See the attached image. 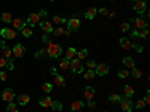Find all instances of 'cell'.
<instances>
[{
    "mask_svg": "<svg viewBox=\"0 0 150 112\" xmlns=\"http://www.w3.org/2000/svg\"><path fill=\"white\" fill-rule=\"evenodd\" d=\"M6 112H18V108H17V105H14V103H9L8 105V108H6Z\"/></svg>",
    "mask_w": 150,
    "mask_h": 112,
    "instance_id": "d6a6232c",
    "label": "cell"
},
{
    "mask_svg": "<svg viewBox=\"0 0 150 112\" xmlns=\"http://www.w3.org/2000/svg\"><path fill=\"white\" fill-rule=\"evenodd\" d=\"M6 66H8V69H9V70L14 69V63H12V60H9V58H8V61H6Z\"/></svg>",
    "mask_w": 150,
    "mask_h": 112,
    "instance_id": "bcb514c9",
    "label": "cell"
},
{
    "mask_svg": "<svg viewBox=\"0 0 150 112\" xmlns=\"http://www.w3.org/2000/svg\"><path fill=\"white\" fill-rule=\"evenodd\" d=\"M132 48L135 49L137 52H143V46L141 45H132Z\"/></svg>",
    "mask_w": 150,
    "mask_h": 112,
    "instance_id": "f6af8a7d",
    "label": "cell"
},
{
    "mask_svg": "<svg viewBox=\"0 0 150 112\" xmlns=\"http://www.w3.org/2000/svg\"><path fill=\"white\" fill-rule=\"evenodd\" d=\"M144 106H146V103H144V100H141V99L135 103V108H137V109H143Z\"/></svg>",
    "mask_w": 150,
    "mask_h": 112,
    "instance_id": "ab89813d",
    "label": "cell"
},
{
    "mask_svg": "<svg viewBox=\"0 0 150 112\" xmlns=\"http://www.w3.org/2000/svg\"><path fill=\"white\" fill-rule=\"evenodd\" d=\"M69 67H71V70L75 72V73H81V72L84 70V67H83V64H81V60H78V58H72L71 63H69Z\"/></svg>",
    "mask_w": 150,
    "mask_h": 112,
    "instance_id": "7a4b0ae2",
    "label": "cell"
},
{
    "mask_svg": "<svg viewBox=\"0 0 150 112\" xmlns=\"http://www.w3.org/2000/svg\"><path fill=\"white\" fill-rule=\"evenodd\" d=\"M120 108H122L125 112H131L132 108H134V103L131 102L129 97H125V99H120Z\"/></svg>",
    "mask_w": 150,
    "mask_h": 112,
    "instance_id": "3957f363",
    "label": "cell"
},
{
    "mask_svg": "<svg viewBox=\"0 0 150 112\" xmlns=\"http://www.w3.org/2000/svg\"><path fill=\"white\" fill-rule=\"evenodd\" d=\"M93 76H95V70H90L89 69V70L84 72V78L86 79H93Z\"/></svg>",
    "mask_w": 150,
    "mask_h": 112,
    "instance_id": "1f68e13d",
    "label": "cell"
},
{
    "mask_svg": "<svg viewBox=\"0 0 150 112\" xmlns=\"http://www.w3.org/2000/svg\"><path fill=\"white\" fill-rule=\"evenodd\" d=\"M96 14H98V9H95V8H90V9H87L86 10V18L87 20H93L95 17H96Z\"/></svg>",
    "mask_w": 150,
    "mask_h": 112,
    "instance_id": "e0dca14e",
    "label": "cell"
},
{
    "mask_svg": "<svg viewBox=\"0 0 150 112\" xmlns=\"http://www.w3.org/2000/svg\"><path fill=\"white\" fill-rule=\"evenodd\" d=\"M125 96L126 97H132L134 96V88L131 85H125Z\"/></svg>",
    "mask_w": 150,
    "mask_h": 112,
    "instance_id": "83f0119b",
    "label": "cell"
},
{
    "mask_svg": "<svg viewBox=\"0 0 150 112\" xmlns=\"http://www.w3.org/2000/svg\"><path fill=\"white\" fill-rule=\"evenodd\" d=\"M84 106V103L83 102H80V100H75L72 105H71V109H72V112H75V111H81V108Z\"/></svg>",
    "mask_w": 150,
    "mask_h": 112,
    "instance_id": "ffe728a7",
    "label": "cell"
},
{
    "mask_svg": "<svg viewBox=\"0 0 150 112\" xmlns=\"http://www.w3.org/2000/svg\"><path fill=\"white\" fill-rule=\"evenodd\" d=\"M0 34H2V37H5V39H14L17 36L15 30H12V29H2L0 30Z\"/></svg>",
    "mask_w": 150,
    "mask_h": 112,
    "instance_id": "ba28073f",
    "label": "cell"
},
{
    "mask_svg": "<svg viewBox=\"0 0 150 112\" xmlns=\"http://www.w3.org/2000/svg\"><path fill=\"white\" fill-rule=\"evenodd\" d=\"M2 99L5 102H8V103H11L12 100L15 99V93H14V90H11V88H6L5 91H3V94H2Z\"/></svg>",
    "mask_w": 150,
    "mask_h": 112,
    "instance_id": "8992f818",
    "label": "cell"
},
{
    "mask_svg": "<svg viewBox=\"0 0 150 112\" xmlns=\"http://www.w3.org/2000/svg\"><path fill=\"white\" fill-rule=\"evenodd\" d=\"M123 64H125L126 69H134L135 67V61H134L132 57H125L123 58Z\"/></svg>",
    "mask_w": 150,
    "mask_h": 112,
    "instance_id": "9a60e30c",
    "label": "cell"
},
{
    "mask_svg": "<svg viewBox=\"0 0 150 112\" xmlns=\"http://www.w3.org/2000/svg\"><path fill=\"white\" fill-rule=\"evenodd\" d=\"M120 45H122V48H125V49L132 48V43H131V41L128 39V37H122V39H120Z\"/></svg>",
    "mask_w": 150,
    "mask_h": 112,
    "instance_id": "d6986e66",
    "label": "cell"
},
{
    "mask_svg": "<svg viewBox=\"0 0 150 112\" xmlns=\"http://www.w3.org/2000/svg\"><path fill=\"white\" fill-rule=\"evenodd\" d=\"M53 21H54V22L57 24V26H60V24H63V22H65L66 20H65L63 17H59V15H54V17H53Z\"/></svg>",
    "mask_w": 150,
    "mask_h": 112,
    "instance_id": "f546056e",
    "label": "cell"
},
{
    "mask_svg": "<svg viewBox=\"0 0 150 112\" xmlns=\"http://www.w3.org/2000/svg\"><path fill=\"white\" fill-rule=\"evenodd\" d=\"M51 109H53V111H62V109H63V105H62L59 100H53V103H51Z\"/></svg>",
    "mask_w": 150,
    "mask_h": 112,
    "instance_id": "d4e9b609",
    "label": "cell"
},
{
    "mask_svg": "<svg viewBox=\"0 0 150 112\" xmlns=\"http://www.w3.org/2000/svg\"><path fill=\"white\" fill-rule=\"evenodd\" d=\"M23 54H24V46L21 43H17L14 46V49H12V55H14L15 58H21Z\"/></svg>",
    "mask_w": 150,
    "mask_h": 112,
    "instance_id": "9c48e42d",
    "label": "cell"
},
{
    "mask_svg": "<svg viewBox=\"0 0 150 112\" xmlns=\"http://www.w3.org/2000/svg\"><path fill=\"white\" fill-rule=\"evenodd\" d=\"M108 99H110V102H120V99H122V97H120L119 94H111Z\"/></svg>",
    "mask_w": 150,
    "mask_h": 112,
    "instance_id": "74e56055",
    "label": "cell"
},
{
    "mask_svg": "<svg viewBox=\"0 0 150 112\" xmlns=\"http://www.w3.org/2000/svg\"><path fill=\"white\" fill-rule=\"evenodd\" d=\"M120 30L122 32H128L129 30V22H123L122 26H120Z\"/></svg>",
    "mask_w": 150,
    "mask_h": 112,
    "instance_id": "60d3db41",
    "label": "cell"
},
{
    "mask_svg": "<svg viewBox=\"0 0 150 112\" xmlns=\"http://www.w3.org/2000/svg\"><path fill=\"white\" fill-rule=\"evenodd\" d=\"M93 96H95V88L93 87H86V90H84V97L87 99V100H92L93 99Z\"/></svg>",
    "mask_w": 150,
    "mask_h": 112,
    "instance_id": "4fadbf2b",
    "label": "cell"
},
{
    "mask_svg": "<svg viewBox=\"0 0 150 112\" xmlns=\"http://www.w3.org/2000/svg\"><path fill=\"white\" fill-rule=\"evenodd\" d=\"M21 33H23L24 37H30L32 33H33V27H32V26H24V27L21 29Z\"/></svg>",
    "mask_w": 150,
    "mask_h": 112,
    "instance_id": "ac0fdd59",
    "label": "cell"
},
{
    "mask_svg": "<svg viewBox=\"0 0 150 112\" xmlns=\"http://www.w3.org/2000/svg\"><path fill=\"white\" fill-rule=\"evenodd\" d=\"M41 55H47V49H45V48H42L41 51L36 54V57H38V58H41Z\"/></svg>",
    "mask_w": 150,
    "mask_h": 112,
    "instance_id": "ee69618b",
    "label": "cell"
},
{
    "mask_svg": "<svg viewBox=\"0 0 150 112\" xmlns=\"http://www.w3.org/2000/svg\"><path fill=\"white\" fill-rule=\"evenodd\" d=\"M50 2H54V0H50Z\"/></svg>",
    "mask_w": 150,
    "mask_h": 112,
    "instance_id": "9f6ffc18",
    "label": "cell"
},
{
    "mask_svg": "<svg viewBox=\"0 0 150 112\" xmlns=\"http://www.w3.org/2000/svg\"><path fill=\"white\" fill-rule=\"evenodd\" d=\"M86 66H87V69H90V70H93V69L96 67V63H95L93 60H89V61H87V64H86Z\"/></svg>",
    "mask_w": 150,
    "mask_h": 112,
    "instance_id": "f35d334b",
    "label": "cell"
},
{
    "mask_svg": "<svg viewBox=\"0 0 150 112\" xmlns=\"http://www.w3.org/2000/svg\"><path fill=\"white\" fill-rule=\"evenodd\" d=\"M2 54H3L5 58H9V57L12 55V49L8 48V46H2Z\"/></svg>",
    "mask_w": 150,
    "mask_h": 112,
    "instance_id": "484cf974",
    "label": "cell"
},
{
    "mask_svg": "<svg viewBox=\"0 0 150 112\" xmlns=\"http://www.w3.org/2000/svg\"><path fill=\"white\" fill-rule=\"evenodd\" d=\"M0 46H5V42H3L2 39H0Z\"/></svg>",
    "mask_w": 150,
    "mask_h": 112,
    "instance_id": "11a10c76",
    "label": "cell"
},
{
    "mask_svg": "<svg viewBox=\"0 0 150 112\" xmlns=\"http://www.w3.org/2000/svg\"><path fill=\"white\" fill-rule=\"evenodd\" d=\"M87 106H89L90 109H95V108H96V103H95L93 100H89V103H87Z\"/></svg>",
    "mask_w": 150,
    "mask_h": 112,
    "instance_id": "c3c4849f",
    "label": "cell"
},
{
    "mask_svg": "<svg viewBox=\"0 0 150 112\" xmlns=\"http://www.w3.org/2000/svg\"><path fill=\"white\" fill-rule=\"evenodd\" d=\"M54 84L57 87H63L65 85V78L60 76V75H56V76H54Z\"/></svg>",
    "mask_w": 150,
    "mask_h": 112,
    "instance_id": "44dd1931",
    "label": "cell"
},
{
    "mask_svg": "<svg viewBox=\"0 0 150 112\" xmlns=\"http://www.w3.org/2000/svg\"><path fill=\"white\" fill-rule=\"evenodd\" d=\"M41 29L45 33H51L53 32V24L50 22V21H41Z\"/></svg>",
    "mask_w": 150,
    "mask_h": 112,
    "instance_id": "5bb4252c",
    "label": "cell"
},
{
    "mask_svg": "<svg viewBox=\"0 0 150 112\" xmlns=\"http://www.w3.org/2000/svg\"><path fill=\"white\" fill-rule=\"evenodd\" d=\"M53 34H54V36H60V34H65V29H62V27H57L56 30H53Z\"/></svg>",
    "mask_w": 150,
    "mask_h": 112,
    "instance_id": "d590c367",
    "label": "cell"
},
{
    "mask_svg": "<svg viewBox=\"0 0 150 112\" xmlns=\"http://www.w3.org/2000/svg\"><path fill=\"white\" fill-rule=\"evenodd\" d=\"M38 22H41L39 14H30L29 18H27V24H29V26H32V27H35V24H38Z\"/></svg>",
    "mask_w": 150,
    "mask_h": 112,
    "instance_id": "30bf717a",
    "label": "cell"
},
{
    "mask_svg": "<svg viewBox=\"0 0 150 112\" xmlns=\"http://www.w3.org/2000/svg\"><path fill=\"white\" fill-rule=\"evenodd\" d=\"M60 54H62V46L54 43V42H48L47 55H50L51 58H57V57H60Z\"/></svg>",
    "mask_w": 150,
    "mask_h": 112,
    "instance_id": "6da1fadb",
    "label": "cell"
},
{
    "mask_svg": "<svg viewBox=\"0 0 150 112\" xmlns=\"http://www.w3.org/2000/svg\"><path fill=\"white\" fill-rule=\"evenodd\" d=\"M144 103L147 105V103H150V99H149V91H147V96L144 97Z\"/></svg>",
    "mask_w": 150,
    "mask_h": 112,
    "instance_id": "f5cc1de1",
    "label": "cell"
},
{
    "mask_svg": "<svg viewBox=\"0 0 150 112\" xmlns=\"http://www.w3.org/2000/svg\"><path fill=\"white\" fill-rule=\"evenodd\" d=\"M0 79H2V81H6V79H8L6 72H0Z\"/></svg>",
    "mask_w": 150,
    "mask_h": 112,
    "instance_id": "7dc6e473",
    "label": "cell"
},
{
    "mask_svg": "<svg viewBox=\"0 0 150 112\" xmlns=\"http://www.w3.org/2000/svg\"><path fill=\"white\" fill-rule=\"evenodd\" d=\"M108 66L105 64V63H99V64H96V67H95V73L96 75H99V76H105V75L108 73Z\"/></svg>",
    "mask_w": 150,
    "mask_h": 112,
    "instance_id": "277c9868",
    "label": "cell"
},
{
    "mask_svg": "<svg viewBox=\"0 0 150 112\" xmlns=\"http://www.w3.org/2000/svg\"><path fill=\"white\" fill-rule=\"evenodd\" d=\"M50 72H51V73L54 75V76L57 75V69H56V67H51V69H50Z\"/></svg>",
    "mask_w": 150,
    "mask_h": 112,
    "instance_id": "db71d44e",
    "label": "cell"
},
{
    "mask_svg": "<svg viewBox=\"0 0 150 112\" xmlns=\"http://www.w3.org/2000/svg\"><path fill=\"white\" fill-rule=\"evenodd\" d=\"M117 75H119L120 78H128V76H129V70H128V69H120Z\"/></svg>",
    "mask_w": 150,
    "mask_h": 112,
    "instance_id": "4dcf8cb0",
    "label": "cell"
},
{
    "mask_svg": "<svg viewBox=\"0 0 150 112\" xmlns=\"http://www.w3.org/2000/svg\"><path fill=\"white\" fill-rule=\"evenodd\" d=\"M39 17H41V20H42V18H47V10H45V9H42V10L39 12Z\"/></svg>",
    "mask_w": 150,
    "mask_h": 112,
    "instance_id": "681fc988",
    "label": "cell"
},
{
    "mask_svg": "<svg viewBox=\"0 0 150 112\" xmlns=\"http://www.w3.org/2000/svg\"><path fill=\"white\" fill-rule=\"evenodd\" d=\"M12 24H14V27L15 29H18V30H21L24 26H26V22H24V21H21V20H12Z\"/></svg>",
    "mask_w": 150,
    "mask_h": 112,
    "instance_id": "7402d4cb",
    "label": "cell"
},
{
    "mask_svg": "<svg viewBox=\"0 0 150 112\" xmlns=\"http://www.w3.org/2000/svg\"><path fill=\"white\" fill-rule=\"evenodd\" d=\"M42 90H44L45 93H50V91L53 90V85H51V84H48V82H45V84L42 85Z\"/></svg>",
    "mask_w": 150,
    "mask_h": 112,
    "instance_id": "836d02e7",
    "label": "cell"
},
{
    "mask_svg": "<svg viewBox=\"0 0 150 112\" xmlns=\"http://www.w3.org/2000/svg\"><path fill=\"white\" fill-rule=\"evenodd\" d=\"M138 37L147 39V37H149V30H147V29H143V30H141V33H138Z\"/></svg>",
    "mask_w": 150,
    "mask_h": 112,
    "instance_id": "8d00e7d4",
    "label": "cell"
},
{
    "mask_svg": "<svg viewBox=\"0 0 150 112\" xmlns=\"http://www.w3.org/2000/svg\"><path fill=\"white\" fill-rule=\"evenodd\" d=\"M2 21L3 22H12V15L9 14V12H3L2 14Z\"/></svg>",
    "mask_w": 150,
    "mask_h": 112,
    "instance_id": "f1b7e54d",
    "label": "cell"
},
{
    "mask_svg": "<svg viewBox=\"0 0 150 112\" xmlns=\"http://www.w3.org/2000/svg\"><path fill=\"white\" fill-rule=\"evenodd\" d=\"M86 57H87V49H80L75 54V58H78V60H84Z\"/></svg>",
    "mask_w": 150,
    "mask_h": 112,
    "instance_id": "603a6c76",
    "label": "cell"
},
{
    "mask_svg": "<svg viewBox=\"0 0 150 112\" xmlns=\"http://www.w3.org/2000/svg\"><path fill=\"white\" fill-rule=\"evenodd\" d=\"M6 61H8V58H5V57H0V69L6 66Z\"/></svg>",
    "mask_w": 150,
    "mask_h": 112,
    "instance_id": "b9f144b4",
    "label": "cell"
},
{
    "mask_svg": "<svg viewBox=\"0 0 150 112\" xmlns=\"http://www.w3.org/2000/svg\"><path fill=\"white\" fill-rule=\"evenodd\" d=\"M60 69H62V70H69V60L62 58V60H60Z\"/></svg>",
    "mask_w": 150,
    "mask_h": 112,
    "instance_id": "cb8c5ba5",
    "label": "cell"
},
{
    "mask_svg": "<svg viewBox=\"0 0 150 112\" xmlns=\"http://www.w3.org/2000/svg\"><path fill=\"white\" fill-rule=\"evenodd\" d=\"M98 12H99V14H101L102 17H105V15H108V9H107V8H102V9H99Z\"/></svg>",
    "mask_w": 150,
    "mask_h": 112,
    "instance_id": "7bdbcfd3",
    "label": "cell"
},
{
    "mask_svg": "<svg viewBox=\"0 0 150 112\" xmlns=\"http://www.w3.org/2000/svg\"><path fill=\"white\" fill-rule=\"evenodd\" d=\"M80 26H81V21L77 18V17H74V18H71L69 21H68V30H78L80 29Z\"/></svg>",
    "mask_w": 150,
    "mask_h": 112,
    "instance_id": "5b68a950",
    "label": "cell"
},
{
    "mask_svg": "<svg viewBox=\"0 0 150 112\" xmlns=\"http://www.w3.org/2000/svg\"><path fill=\"white\" fill-rule=\"evenodd\" d=\"M131 70H132L134 78H141V75H143V73H141V70H140V69H135V67H134V69H131Z\"/></svg>",
    "mask_w": 150,
    "mask_h": 112,
    "instance_id": "e575fe53",
    "label": "cell"
},
{
    "mask_svg": "<svg viewBox=\"0 0 150 112\" xmlns=\"http://www.w3.org/2000/svg\"><path fill=\"white\" fill-rule=\"evenodd\" d=\"M42 41H44V42H50V36H48L47 33H45V34L42 36Z\"/></svg>",
    "mask_w": 150,
    "mask_h": 112,
    "instance_id": "f907efd6",
    "label": "cell"
},
{
    "mask_svg": "<svg viewBox=\"0 0 150 112\" xmlns=\"http://www.w3.org/2000/svg\"><path fill=\"white\" fill-rule=\"evenodd\" d=\"M138 33H140V32H137V30H134V32L131 33V36H132V37H138Z\"/></svg>",
    "mask_w": 150,
    "mask_h": 112,
    "instance_id": "816d5d0a",
    "label": "cell"
},
{
    "mask_svg": "<svg viewBox=\"0 0 150 112\" xmlns=\"http://www.w3.org/2000/svg\"><path fill=\"white\" fill-rule=\"evenodd\" d=\"M30 102V96L29 94H20L18 96V105L24 106V105H27Z\"/></svg>",
    "mask_w": 150,
    "mask_h": 112,
    "instance_id": "2e32d148",
    "label": "cell"
},
{
    "mask_svg": "<svg viewBox=\"0 0 150 112\" xmlns=\"http://www.w3.org/2000/svg\"><path fill=\"white\" fill-rule=\"evenodd\" d=\"M134 9H135V12H138V14H143V12L147 9L146 2H144V0H135V3H134Z\"/></svg>",
    "mask_w": 150,
    "mask_h": 112,
    "instance_id": "52a82bcc",
    "label": "cell"
},
{
    "mask_svg": "<svg viewBox=\"0 0 150 112\" xmlns=\"http://www.w3.org/2000/svg\"><path fill=\"white\" fill-rule=\"evenodd\" d=\"M75 54H77V51H75L74 48H69L68 51H66V60H72V58H75Z\"/></svg>",
    "mask_w": 150,
    "mask_h": 112,
    "instance_id": "4316f807",
    "label": "cell"
},
{
    "mask_svg": "<svg viewBox=\"0 0 150 112\" xmlns=\"http://www.w3.org/2000/svg\"><path fill=\"white\" fill-rule=\"evenodd\" d=\"M51 103H53V99L48 97V96L39 99V105H41L42 108H51Z\"/></svg>",
    "mask_w": 150,
    "mask_h": 112,
    "instance_id": "8fae6325",
    "label": "cell"
},
{
    "mask_svg": "<svg viewBox=\"0 0 150 112\" xmlns=\"http://www.w3.org/2000/svg\"><path fill=\"white\" fill-rule=\"evenodd\" d=\"M134 21H135V27H137V29H141V30H143V29H147V24H149V22H147L146 18L141 17V18H137V20H134Z\"/></svg>",
    "mask_w": 150,
    "mask_h": 112,
    "instance_id": "7c38bea8",
    "label": "cell"
}]
</instances>
